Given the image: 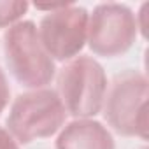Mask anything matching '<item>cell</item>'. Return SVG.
Instances as JSON below:
<instances>
[{"instance_id": "obj_11", "label": "cell", "mask_w": 149, "mask_h": 149, "mask_svg": "<svg viewBox=\"0 0 149 149\" xmlns=\"http://www.w3.org/2000/svg\"><path fill=\"white\" fill-rule=\"evenodd\" d=\"M142 149H146V147H142Z\"/></svg>"}, {"instance_id": "obj_4", "label": "cell", "mask_w": 149, "mask_h": 149, "mask_svg": "<svg viewBox=\"0 0 149 149\" xmlns=\"http://www.w3.org/2000/svg\"><path fill=\"white\" fill-rule=\"evenodd\" d=\"M67 111L53 90H32L16 97L7 116V132L19 144L54 135L65 125Z\"/></svg>"}, {"instance_id": "obj_6", "label": "cell", "mask_w": 149, "mask_h": 149, "mask_svg": "<svg viewBox=\"0 0 149 149\" xmlns=\"http://www.w3.org/2000/svg\"><path fill=\"white\" fill-rule=\"evenodd\" d=\"M88 11L74 4H60L49 11L37 28L39 40L54 61H67L77 56L88 35Z\"/></svg>"}, {"instance_id": "obj_5", "label": "cell", "mask_w": 149, "mask_h": 149, "mask_svg": "<svg viewBox=\"0 0 149 149\" xmlns=\"http://www.w3.org/2000/svg\"><path fill=\"white\" fill-rule=\"evenodd\" d=\"M139 32L137 16L128 6L107 2L93 9L88 18L86 42L93 54L114 58L125 54Z\"/></svg>"}, {"instance_id": "obj_7", "label": "cell", "mask_w": 149, "mask_h": 149, "mask_svg": "<svg viewBox=\"0 0 149 149\" xmlns=\"http://www.w3.org/2000/svg\"><path fill=\"white\" fill-rule=\"evenodd\" d=\"M56 149H116L111 132L95 119H74L58 135Z\"/></svg>"}, {"instance_id": "obj_8", "label": "cell", "mask_w": 149, "mask_h": 149, "mask_svg": "<svg viewBox=\"0 0 149 149\" xmlns=\"http://www.w3.org/2000/svg\"><path fill=\"white\" fill-rule=\"evenodd\" d=\"M28 11L25 0H0V28L13 26Z\"/></svg>"}, {"instance_id": "obj_2", "label": "cell", "mask_w": 149, "mask_h": 149, "mask_svg": "<svg viewBox=\"0 0 149 149\" xmlns=\"http://www.w3.org/2000/svg\"><path fill=\"white\" fill-rule=\"evenodd\" d=\"M105 93V70L90 56L70 60L58 74V97L67 114L77 119L97 116L104 107Z\"/></svg>"}, {"instance_id": "obj_3", "label": "cell", "mask_w": 149, "mask_h": 149, "mask_svg": "<svg viewBox=\"0 0 149 149\" xmlns=\"http://www.w3.org/2000/svg\"><path fill=\"white\" fill-rule=\"evenodd\" d=\"M147 77L137 70H126L114 77L104 98V116L109 126L123 137L147 139Z\"/></svg>"}, {"instance_id": "obj_1", "label": "cell", "mask_w": 149, "mask_h": 149, "mask_svg": "<svg viewBox=\"0 0 149 149\" xmlns=\"http://www.w3.org/2000/svg\"><path fill=\"white\" fill-rule=\"evenodd\" d=\"M4 56L13 77L25 88L40 90L54 77V61L39 40L33 21H18L4 33Z\"/></svg>"}, {"instance_id": "obj_9", "label": "cell", "mask_w": 149, "mask_h": 149, "mask_svg": "<svg viewBox=\"0 0 149 149\" xmlns=\"http://www.w3.org/2000/svg\"><path fill=\"white\" fill-rule=\"evenodd\" d=\"M9 98H11V88H9V83H7L4 70L0 68V114L9 105Z\"/></svg>"}, {"instance_id": "obj_10", "label": "cell", "mask_w": 149, "mask_h": 149, "mask_svg": "<svg viewBox=\"0 0 149 149\" xmlns=\"http://www.w3.org/2000/svg\"><path fill=\"white\" fill-rule=\"evenodd\" d=\"M0 149H19L14 137L2 126H0Z\"/></svg>"}]
</instances>
